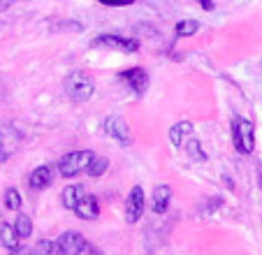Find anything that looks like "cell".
<instances>
[{"mask_svg":"<svg viewBox=\"0 0 262 255\" xmlns=\"http://www.w3.org/2000/svg\"><path fill=\"white\" fill-rule=\"evenodd\" d=\"M63 86H65L68 98L74 100V102H86L95 91V83L89 72H70L68 77H65Z\"/></svg>","mask_w":262,"mask_h":255,"instance_id":"6da1fadb","label":"cell"},{"mask_svg":"<svg viewBox=\"0 0 262 255\" xmlns=\"http://www.w3.org/2000/svg\"><path fill=\"white\" fill-rule=\"evenodd\" d=\"M93 151H70L58 160V172L60 177L72 179L81 172H89V165L93 162Z\"/></svg>","mask_w":262,"mask_h":255,"instance_id":"7a4b0ae2","label":"cell"},{"mask_svg":"<svg viewBox=\"0 0 262 255\" xmlns=\"http://www.w3.org/2000/svg\"><path fill=\"white\" fill-rule=\"evenodd\" d=\"M232 142L237 153H242V156L253 153V148H255V128L248 118L237 116L232 121Z\"/></svg>","mask_w":262,"mask_h":255,"instance_id":"3957f363","label":"cell"},{"mask_svg":"<svg viewBox=\"0 0 262 255\" xmlns=\"http://www.w3.org/2000/svg\"><path fill=\"white\" fill-rule=\"evenodd\" d=\"M93 47H104V49H116L123 54H135L139 49V42L135 37H125V35H98L93 39Z\"/></svg>","mask_w":262,"mask_h":255,"instance_id":"277c9868","label":"cell"},{"mask_svg":"<svg viewBox=\"0 0 262 255\" xmlns=\"http://www.w3.org/2000/svg\"><path fill=\"white\" fill-rule=\"evenodd\" d=\"M86 237L81 232H74V230H68L58 237L56 241V253L58 255H81L86 250Z\"/></svg>","mask_w":262,"mask_h":255,"instance_id":"5b68a950","label":"cell"},{"mask_svg":"<svg viewBox=\"0 0 262 255\" xmlns=\"http://www.w3.org/2000/svg\"><path fill=\"white\" fill-rule=\"evenodd\" d=\"M104 133H107L109 137H114L121 146H130V142H133V135H130L128 123H125L121 116L104 118Z\"/></svg>","mask_w":262,"mask_h":255,"instance_id":"8992f818","label":"cell"},{"mask_svg":"<svg viewBox=\"0 0 262 255\" xmlns=\"http://www.w3.org/2000/svg\"><path fill=\"white\" fill-rule=\"evenodd\" d=\"M144 206H146V200H144L142 186H135L133 190L128 193V200H125V221L137 223L144 214Z\"/></svg>","mask_w":262,"mask_h":255,"instance_id":"52a82bcc","label":"cell"},{"mask_svg":"<svg viewBox=\"0 0 262 255\" xmlns=\"http://www.w3.org/2000/svg\"><path fill=\"white\" fill-rule=\"evenodd\" d=\"M121 79L128 83L130 89L135 91L137 95H142L144 91L148 89V72L144 68H130V70H123L121 72Z\"/></svg>","mask_w":262,"mask_h":255,"instance_id":"ba28073f","label":"cell"},{"mask_svg":"<svg viewBox=\"0 0 262 255\" xmlns=\"http://www.w3.org/2000/svg\"><path fill=\"white\" fill-rule=\"evenodd\" d=\"M51 181H54V167L49 165H40L37 169H33V174L28 179L33 190H45V188L51 186Z\"/></svg>","mask_w":262,"mask_h":255,"instance_id":"9c48e42d","label":"cell"},{"mask_svg":"<svg viewBox=\"0 0 262 255\" xmlns=\"http://www.w3.org/2000/svg\"><path fill=\"white\" fill-rule=\"evenodd\" d=\"M74 214H77L79 218H84V221H95V218L100 216V204H98V200H95L93 195H86L84 200L77 204Z\"/></svg>","mask_w":262,"mask_h":255,"instance_id":"30bf717a","label":"cell"},{"mask_svg":"<svg viewBox=\"0 0 262 255\" xmlns=\"http://www.w3.org/2000/svg\"><path fill=\"white\" fill-rule=\"evenodd\" d=\"M169 200H172V188L169 186H158L154 190V195H151V209H154V214H165L169 206Z\"/></svg>","mask_w":262,"mask_h":255,"instance_id":"8fae6325","label":"cell"},{"mask_svg":"<svg viewBox=\"0 0 262 255\" xmlns=\"http://www.w3.org/2000/svg\"><path fill=\"white\" fill-rule=\"evenodd\" d=\"M190 135H193V123L190 121H179L177 125L169 128V142L174 146H183V144L188 142Z\"/></svg>","mask_w":262,"mask_h":255,"instance_id":"7c38bea8","label":"cell"},{"mask_svg":"<svg viewBox=\"0 0 262 255\" xmlns=\"http://www.w3.org/2000/svg\"><path fill=\"white\" fill-rule=\"evenodd\" d=\"M84 197H86L84 186H81V183H72V186H68V188L63 190L60 200H63V206H65V209L74 211V209H77V204H79Z\"/></svg>","mask_w":262,"mask_h":255,"instance_id":"4fadbf2b","label":"cell"},{"mask_svg":"<svg viewBox=\"0 0 262 255\" xmlns=\"http://www.w3.org/2000/svg\"><path fill=\"white\" fill-rule=\"evenodd\" d=\"M19 241H21V237L16 235L14 225H10V223H0V244L5 246L7 250H16V248H21Z\"/></svg>","mask_w":262,"mask_h":255,"instance_id":"5bb4252c","label":"cell"},{"mask_svg":"<svg viewBox=\"0 0 262 255\" xmlns=\"http://www.w3.org/2000/svg\"><path fill=\"white\" fill-rule=\"evenodd\" d=\"M14 230H16V235H19L21 239H28V237L33 235V221H30L26 214H19L16 221H14Z\"/></svg>","mask_w":262,"mask_h":255,"instance_id":"9a60e30c","label":"cell"},{"mask_svg":"<svg viewBox=\"0 0 262 255\" xmlns=\"http://www.w3.org/2000/svg\"><path fill=\"white\" fill-rule=\"evenodd\" d=\"M200 30V24L193 19H186V21H179L177 28H174V33H177V37H190V35H195Z\"/></svg>","mask_w":262,"mask_h":255,"instance_id":"2e32d148","label":"cell"},{"mask_svg":"<svg viewBox=\"0 0 262 255\" xmlns=\"http://www.w3.org/2000/svg\"><path fill=\"white\" fill-rule=\"evenodd\" d=\"M186 153H188L193 160H198V162L207 160V153H204V148L200 146L198 139H188V142H186Z\"/></svg>","mask_w":262,"mask_h":255,"instance_id":"e0dca14e","label":"cell"},{"mask_svg":"<svg viewBox=\"0 0 262 255\" xmlns=\"http://www.w3.org/2000/svg\"><path fill=\"white\" fill-rule=\"evenodd\" d=\"M107 167H109V160H107V158H98V156H95L93 158V162H91V165H89V172H86V174H89V177H102V174L104 172H107Z\"/></svg>","mask_w":262,"mask_h":255,"instance_id":"ac0fdd59","label":"cell"},{"mask_svg":"<svg viewBox=\"0 0 262 255\" xmlns=\"http://www.w3.org/2000/svg\"><path fill=\"white\" fill-rule=\"evenodd\" d=\"M56 244L51 239H40L37 244L30 248V255H54Z\"/></svg>","mask_w":262,"mask_h":255,"instance_id":"d6986e66","label":"cell"},{"mask_svg":"<svg viewBox=\"0 0 262 255\" xmlns=\"http://www.w3.org/2000/svg\"><path fill=\"white\" fill-rule=\"evenodd\" d=\"M5 206L10 211H19L21 209V193L16 188H7L5 190Z\"/></svg>","mask_w":262,"mask_h":255,"instance_id":"ffe728a7","label":"cell"},{"mask_svg":"<svg viewBox=\"0 0 262 255\" xmlns=\"http://www.w3.org/2000/svg\"><path fill=\"white\" fill-rule=\"evenodd\" d=\"M102 5H112V7H125V5H133V0H100Z\"/></svg>","mask_w":262,"mask_h":255,"instance_id":"44dd1931","label":"cell"},{"mask_svg":"<svg viewBox=\"0 0 262 255\" xmlns=\"http://www.w3.org/2000/svg\"><path fill=\"white\" fill-rule=\"evenodd\" d=\"M198 3H200V7H204V10H213V7H216L213 0H198Z\"/></svg>","mask_w":262,"mask_h":255,"instance_id":"7402d4cb","label":"cell"},{"mask_svg":"<svg viewBox=\"0 0 262 255\" xmlns=\"http://www.w3.org/2000/svg\"><path fill=\"white\" fill-rule=\"evenodd\" d=\"M12 255H30V250H26V248H16V250H10Z\"/></svg>","mask_w":262,"mask_h":255,"instance_id":"603a6c76","label":"cell"},{"mask_svg":"<svg viewBox=\"0 0 262 255\" xmlns=\"http://www.w3.org/2000/svg\"><path fill=\"white\" fill-rule=\"evenodd\" d=\"M91 255H102L100 250H95V248H91Z\"/></svg>","mask_w":262,"mask_h":255,"instance_id":"cb8c5ba5","label":"cell"}]
</instances>
